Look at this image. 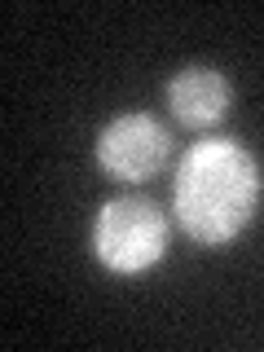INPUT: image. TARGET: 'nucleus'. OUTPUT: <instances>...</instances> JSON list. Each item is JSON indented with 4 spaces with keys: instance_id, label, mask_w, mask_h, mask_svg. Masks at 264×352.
I'll return each instance as SVG.
<instances>
[{
    "instance_id": "1",
    "label": "nucleus",
    "mask_w": 264,
    "mask_h": 352,
    "mask_svg": "<svg viewBox=\"0 0 264 352\" xmlns=\"http://www.w3.org/2000/svg\"><path fill=\"white\" fill-rule=\"evenodd\" d=\"M260 198H264L260 163L234 137L194 141L172 181L176 225L198 247H229V242H238L242 229L256 220Z\"/></svg>"
},
{
    "instance_id": "2",
    "label": "nucleus",
    "mask_w": 264,
    "mask_h": 352,
    "mask_svg": "<svg viewBox=\"0 0 264 352\" xmlns=\"http://www.w3.org/2000/svg\"><path fill=\"white\" fill-rule=\"evenodd\" d=\"M88 247L102 269L119 278H137L168 256V216L150 198H110L93 216Z\"/></svg>"
},
{
    "instance_id": "3",
    "label": "nucleus",
    "mask_w": 264,
    "mask_h": 352,
    "mask_svg": "<svg viewBox=\"0 0 264 352\" xmlns=\"http://www.w3.org/2000/svg\"><path fill=\"white\" fill-rule=\"evenodd\" d=\"M168 154H172V132L146 110H128V115L110 119L97 132V146H93L97 168L110 181H132V185L159 176Z\"/></svg>"
},
{
    "instance_id": "4",
    "label": "nucleus",
    "mask_w": 264,
    "mask_h": 352,
    "mask_svg": "<svg viewBox=\"0 0 264 352\" xmlns=\"http://www.w3.org/2000/svg\"><path fill=\"white\" fill-rule=\"evenodd\" d=\"M163 102H168L172 119L185 128H207L216 119H225V110L234 106V84L216 66H181L168 84H163Z\"/></svg>"
}]
</instances>
